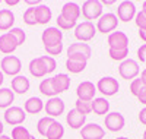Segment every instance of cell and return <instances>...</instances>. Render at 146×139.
I'll list each match as a JSON object with an SVG mask.
<instances>
[{
    "label": "cell",
    "mask_w": 146,
    "mask_h": 139,
    "mask_svg": "<svg viewBox=\"0 0 146 139\" xmlns=\"http://www.w3.org/2000/svg\"><path fill=\"white\" fill-rule=\"evenodd\" d=\"M80 13L88 22L94 19H100L102 16V3L98 0H86L80 7Z\"/></svg>",
    "instance_id": "obj_1"
},
{
    "label": "cell",
    "mask_w": 146,
    "mask_h": 139,
    "mask_svg": "<svg viewBox=\"0 0 146 139\" xmlns=\"http://www.w3.org/2000/svg\"><path fill=\"white\" fill-rule=\"evenodd\" d=\"M0 69H2L3 75H9V76H18L21 69H22V63L19 57L16 56H6L2 59L0 63Z\"/></svg>",
    "instance_id": "obj_2"
},
{
    "label": "cell",
    "mask_w": 146,
    "mask_h": 139,
    "mask_svg": "<svg viewBox=\"0 0 146 139\" xmlns=\"http://www.w3.org/2000/svg\"><path fill=\"white\" fill-rule=\"evenodd\" d=\"M95 34H96V27L92 22H88V21L76 25V28H75V37L82 43H86V41L92 40L95 37Z\"/></svg>",
    "instance_id": "obj_3"
},
{
    "label": "cell",
    "mask_w": 146,
    "mask_h": 139,
    "mask_svg": "<svg viewBox=\"0 0 146 139\" xmlns=\"http://www.w3.org/2000/svg\"><path fill=\"white\" fill-rule=\"evenodd\" d=\"M96 90H98L101 94H104L105 97H113L120 90V84L117 82V79L111 78V76H105L101 78L96 84Z\"/></svg>",
    "instance_id": "obj_4"
},
{
    "label": "cell",
    "mask_w": 146,
    "mask_h": 139,
    "mask_svg": "<svg viewBox=\"0 0 146 139\" xmlns=\"http://www.w3.org/2000/svg\"><path fill=\"white\" fill-rule=\"evenodd\" d=\"M118 73L123 79H135L139 75V63L133 59H126L121 61L118 67Z\"/></svg>",
    "instance_id": "obj_5"
},
{
    "label": "cell",
    "mask_w": 146,
    "mask_h": 139,
    "mask_svg": "<svg viewBox=\"0 0 146 139\" xmlns=\"http://www.w3.org/2000/svg\"><path fill=\"white\" fill-rule=\"evenodd\" d=\"M25 117H27L25 110L21 107H16V106H12V107L6 108V111H5V120L10 126H19L21 123H23Z\"/></svg>",
    "instance_id": "obj_6"
},
{
    "label": "cell",
    "mask_w": 146,
    "mask_h": 139,
    "mask_svg": "<svg viewBox=\"0 0 146 139\" xmlns=\"http://www.w3.org/2000/svg\"><path fill=\"white\" fill-rule=\"evenodd\" d=\"M118 25V18L114 13H105L98 19V23H96V29L102 34H108L113 32Z\"/></svg>",
    "instance_id": "obj_7"
},
{
    "label": "cell",
    "mask_w": 146,
    "mask_h": 139,
    "mask_svg": "<svg viewBox=\"0 0 146 139\" xmlns=\"http://www.w3.org/2000/svg\"><path fill=\"white\" fill-rule=\"evenodd\" d=\"M41 40H42L44 47H50V45L60 44V43H62V40H63V32L60 31L58 28H56V27H50V28H47L45 31H42Z\"/></svg>",
    "instance_id": "obj_8"
},
{
    "label": "cell",
    "mask_w": 146,
    "mask_h": 139,
    "mask_svg": "<svg viewBox=\"0 0 146 139\" xmlns=\"http://www.w3.org/2000/svg\"><path fill=\"white\" fill-rule=\"evenodd\" d=\"M135 16H136V6H135L133 2L124 0V2H121L118 5V7H117V18H118V21L129 22Z\"/></svg>",
    "instance_id": "obj_9"
},
{
    "label": "cell",
    "mask_w": 146,
    "mask_h": 139,
    "mask_svg": "<svg viewBox=\"0 0 146 139\" xmlns=\"http://www.w3.org/2000/svg\"><path fill=\"white\" fill-rule=\"evenodd\" d=\"M44 110L45 113L48 114V117H57V116H62L63 113H64V101L62 98H58V97H53L50 98L45 103L44 106Z\"/></svg>",
    "instance_id": "obj_10"
},
{
    "label": "cell",
    "mask_w": 146,
    "mask_h": 139,
    "mask_svg": "<svg viewBox=\"0 0 146 139\" xmlns=\"http://www.w3.org/2000/svg\"><path fill=\"white\" fill-rule=\"evenodd\" d=\"M105 128L110 130V132H118L123 129L124 126V117L121 113L118 111H113V113H108L105 116Z\"/></svg>",
    "instance_id": "obj_11"
},
{
    "label": "cell",
    "mask_w": 146,
    "mask_h": 139,
    "mask_svg": "<svg viewBox=\"0 0 146 139\" xmlns=\"http://www.w3.org/2000/svg\"><path fill=\"white\" fill-rule=\"evenodd\" d=\"M105 136V130L96 123L85 124L80 129V138L82 139H102Z\"/></svg>",
    "instance_id": "obj_12"
},
{
    "label": "cell",
    "mask_w": 146,
    "mask_h": 139,
    "mask_svg": "<svg viewBox=\"0 0 146 139\" xmlns=\"http://www.w3.org/2000/svg\"><path fill=\"white\" fill-rule=\"evenodd\" d=\"M95 92H96V86L89 81H85V82L79 84L76 88L78 100H82V101H92Z\"/></svg>",
    "instance_id": "obj_13"
},
{
    "label": "cell",
    "mask_w": 146,
    "mask_h": 139,
    "mask_svg": "<svg viewBox=\"0 0 146 139\" xmlns=\"http://www.w3.org/2000/svg\"><path fill=\"white\" fill-rule=\"evenodd\" d=\"M16 47L18 43L10 32H5L0 35V51L3 54H12L16 50Z\"/></svg>",
    "instance_id": "obj_14"
},
{
    "label": "cell",
    "mask_w": 146,
    "mask_h": 139,
    "mask_svg": "<svg viewBox=\"0 0 146 139\" xmlns=\"http://www.w3.org/2000/svg\"><path fill=\"white\" fill-rule=\"evenodd\" d=\"M110 48H129V37L124 32H111L108 35Z\"/></svg>",
    "instance_id": "obj_15"
},
{
    "label": "cell",
    "mask_w": 146,
    "mask_h": 139,
    "mask_svg": "<svg viewBox=\"0 0 146 139\" xmlns=\"http://www.w3.org/2000/svg\"><path fill=\"white\" fill-rule=\"evenodd\" d=\"M66 122L72 129H82L86 122V116L79 113L76 108H73L66 114Z\"/></svg>",
    "instance_id": "obj_16"
},
{
    "label": "cell",
    "mask_w": 146,
    "mask_h": 139,
    "mask_svg": "<svg viewBox=\"0 0 146 139\" xmlns=\"http://www.w3.org/2000/svg\"><path fill=\"white\" fill-rule=\"evenodd\" d=\"M51 84H53L54 91L57 94H62V92H66L70 88V78L66 73H58L51 78Z\"/></svg>",
    "instance_id": "obj_17"
},
{
    "label": "cell",
    "mask_w": 146,
    "mask_h": 139,
    "mask_svg": "<svg viewBox=\"0 0 146 139\" xmlns=\"http://www.w3.org/2000/svg\"><path fill=\"white\" fill-rule=\"evenodd\" d=\"M62 15L63 18H66L67 21H72V22H76L80 16V7L76 5V3H73V2H67L63 5L62 7Z\"/></svg>",
    "instance_id": "obj_18"
},
{
    "label": "cell",
    "mask_w": 146,
    "mask_h": 139,
    "mask_svg": "<svg viewBox=\"0 0 146 139\" xmlns=\"http://www.w3.org/2000/svg\"><path fill=\"white\" fill-rule=\"evenodd\" d=\"M91 53H92V50L88 44H85V43H75V44H70L69 48H67V57L69 56H82L85 59H89L91 57Z\"/></svg>",
    "instance_id": "obj_19"
},
{
    "label": "cell",
    "mask_w": 146,
    "mask_h": 139,
    "mask_svg": "<svg viewBox=\"0 0 146 139\" xmlns=\"http://www.w3.org/2000/svg\"><path fill=\"white\" fill-rule=\"evenodd\" d=\"M29 79L25 78L23 75H18V76H15L13 79H12V90H13V92L16 94H25L29 91Z\"/></svg>",
    "instance_id": "obj_20"
},
{
    "label": "cell",
    "mask_w": 146,
    "mask_h": 139,
    "mask_svg": "<svg viewBox=\"0 0 146 139\" xmlns=\"http://www.w3.org/2000/svg\"><path fill=\"white\" fill-rule=\"evenodd\" d=\"M51 9L47 5H38L35 7V18H36V23L41 25H47L51 21Z\"/></svg>",
    "instance_id": "obj_21"
},
{
    "label": "cell",
    "mask_w": 146,
    "mask_h": 139,
    "mask_svg": "<svg viewBox=\"0 0 146 139\" xmlns=\"http://www.w3.org/2000/svg\"><path fill=\"white\" fill-rule=\"evenodd\" d=\"M23 108H25V113H29V114H38L40 111L44 110V103L38 97H31L25 101Z\"/></svg>",
    "instance_id": "obj_22"
},
{
    "label": "cell",
    "mask_w": 146,
    "mask_h": 139,
    "mask_svg": "<svg viewBox=\"0 0 146 139\" xmlns=\"http://www.w3.org/2000/svg\"><path fill=\"white\" fill-rule=\"evenodd\" d=\"M13 23H15V15L12 13V10H9V9L0 10V31L12 29Z\"/></svg>",
    "instance_id": "obj_23"
},
{
    "label": "cell",
    "mask_w": 146,
    "mask_h": 139,
    "mask_svg": "<svg viewBox=\"0 0 146 139\" xmlns=\"http://www.w3.org/2000/svg\"><path fill=\"white\" fill-rule=\"evenodd\" d=\"M29 73L35 78H42L47 75V70L44 67V63L41 60V57H36V59H32L29 61Z\"/></svg>",
    "instance_id": "obj_24"
},
{
    "label": "cell",
    "mask_w": 146,
    "mask_h": 139,
    "mask_svg": "<svg viewBox=\"0 0 146 139\" xmlns=\"http://www.w3.org/2000/svg\"><path fill=\"white\" fill-rule=\"evenodd\" d=\"M108 110H110V103L104 97L92 100V111L95 113V114H98V116L108 114Z\"/></svg>",
    "instance_id": "obj_25"
},
{
    "label": "cell",
    "mask_w": 146,
    "mask_h": 139,
    "mask_svg": "<svg viewBox=\"0 0 146 139\" xmlns=\"http://www.w3.org/2000/svg\"><path fill=\"white\" fill-rule=\"evenodd\" d=\"M15 101V94L9 88H2L0 90V108H9L12 103Z\"/></svg>",
    "instance_id": "obj_26"
},
{
    "label": "cell",
    "mask_w": 146,
    "mask_h": 139,
    "mask_svg": "<svg viewBox=\"0 0 146 139\" xmlns=\"http://www.w3.org/2000/svg\"><path fill=\"white\" fill-rule=\"evenodd\" d=\"M64 135V128L62 123H58L57 120H54V123L50 126V129H48L45 138L47 139H62Z\"/></svg>",
    "instance_id": "obj_27"
},
{
    "label": "cell",
    "mask_w": 146,
    "mask_h": 139,
    "mask_svg": "<svg viewBox=\"0 0 146 139\" xmlns=\"http://www.w3.org/2000/svg\"><path fill=\"white\" fill-rule=\"evenodd\" d=\"M85 67H86V61H76L70 59L66 60V69L70 73H80L85 70Z\"/></svg>",
    "instance_id": "obj_28"
},
{
    "label": "cell",
    "mask_w": 146,
    "mask_h": 139,
    "mask_svg": "<svg viewBox=\"0 0 146 139\" xmlns=\"http://www.w3.org/2000/svg\"><path fill=\"white\" fill-rule=\"evenodd\" d=\"M53 123H54V119H53V117L45 116V117L40 119V122L36 123V130H38V133H40V135L45 136V135H47V132H48V129H50V126H51Z\"/></svg>",
    "instance_id": "obj_29"
},
{
    "label": "cell",
    "mask_w": 146,
    "mask_h": 139,
    "mask_svg": "<svg viewBox=\"0 0 146 139\" xmlns=\"http://www.w3.org/2000/svg\"><path fill=\"white\" fill-rule=\"evenodd\" d=\"M40 91L42 95H47V97H56L57 92L54 91V88H53V84H51V78L50 79H42L41 84H40Z\"/></svg>",
    "instance_id": "obj_30"
},
{
    "label": "cell",
    "mask_w": 146,
    "mask_h": 139,
    "mask_svg": "<svg viewBox=\"0 0 146 139\" xmlns=\"http://www.w3.org/2000/svg\"><path fill=\"white\" fill-rule=\"evenodd\" d=\"M31 133L23 126H15L12 129V139H31Z\"/></svg>",
    "instance_id": "obj_31"
},
{
    "label": "cell",
    "mask_w": 146,
    "mask_h": 139,
    "mask_svg": "<svg viewBox=\"0 0 146 139\" xmlns=\"http://www.w3.org/2000/svg\"><path fill=\"white\" fill-rule=\"evenodd\" d=\"M108 54L113 60H126L129 56V48H110Z\"/></svg>",
    "instance_id": "obj_32"
},
{
    "label": "cell",
    "mask_w": 146,
    "mask_h": 139,
    "mask_svg": "<svg viewBox=\"0 0 146 139\" xmlns=\"http://www.w3.org/2000/svg\"><path fill=\"white\" fill-rule=\"evenodd\" d=\"M145 90H146V86L143 85V82L140 79H133L131 81V84H130V92L135 95V97L139 98L145 92Z\"/></svg>",
    "instance_id": "obj_33"
},
{
    "label": "cell",
    "mask_w": 146,
    "mask_h": 139,
    "mask_svg": "<svg viewBox=\"0 0 146 139\" xmlns=\"http://www.w3.org/2000/svg\"><path fill=\"white\" fill-rule=\"evenodd\" d=\"M76 110L82 114H89L92 111V101H82V100H78L76 101Z\"/></svg>",
    "instance_id": "obj_34"
},
{
    "label": "cell",
    "mask_w": 146,
    "mask_h": 139,
    "mask_svg": "<svg viewBox=\"0 0 146 139\" xmlns=\"http://www.w3.org/2000/svg\"><path fill=\"white\" fill-rule=\"evenodd\" d=\"M23 22L29 27L36 23V18H35V7H28L25 12H23Z\"/></svg>",
    "instance_id": "obj_35"
},
{
    "label": "cell",
    "mask_w": 146,
    "mask_h": 139,
    "mask_svg": "<svg viewBox=\"0 0 146 139\" xmlns=\"http://www.w3.org/2000/svg\"><path fill=\"white\" fill-rule=\"evenodd\" d=\"M57 25H58V29H64V31H69V29H72V28H76V22L67 21V19L63 18L62 15L57 16Z\"/></svg>",
    "instance_id": "obj_36"
},
{
    "label": "cell",
    "mask_w": 146,
    "mask_h": 139,
    "mask_svg": "<svg viewBox=\"0 0 146 139\" xmlns=\"http://www.w3.org/2000/svg\"><path fill=\"white\" fill-rule=\"evenodd\" d=\"M41 60H42V63H44V67H45L47 73H51V72L56 70L57 63H56V60H54L51 56H41Z\"/></svg>",
    "instance_id": "obj_37"
},
{
    "label": "cell",
    "mask_w": 146,
    "mask_h": 139,
    "mask_svg": "<svg viewBox=\"0 0 146 139\" xmlns=\"http://www.w3.org/2000/svg\"><path fill=\"white\" fill-rule=\"evenodd\" d=\"M10 34L15 37V40H16L18 45H21V44L25 43L27 35H25V32H23V29H21V28H12V29H10Z\"/></svg>",
    "instance_id": "obj_38"
},
{
    "label": "cell",
    "mask_w": 146,
    "mask_h": 139,
    "mask_svg": "<svg viewBox=\"0 0 146 139\" xmlns=\"http://www.w3.org/2000/svg\"><path fill=\"white\" fill-rule=\"evenodd\" d=\"M135 22H136V25H137L139 31H145V29H146V15L143 13V12H139V13H136Z\"/></svg>",
    "instance_id": "obj_39"
},
{
    "label": "cell",
    "mask_w": 146,
    "mask_h": 139,
    "mask_svg": "<svg viewBox=\"0 0 146 139\" xmlns=\"http://www.w3.org/2000/svg\"><path fill=\"white\" fill-rule=\"evenodd\" d=\"M45 51L50 54V56H58L60 53L63 51V44H56V45H50V47H44Z\"/></svg>",
    "instance_id": "obj_40"
},
{
    "label": "cell",
    "mask_w": 146,
    "mask_h": 139,
    "mask_svg": "<svg viewBox=\"0 0 146 139\" xmlns=\"http://www.w3.org/2000/svg\"><path fill=\"white\" fill-rule=\"evenodd\" d=\"M137 57H139V60H140V61L146 63V44L140 45V48L137 50Z\"/></svg>",
    "instance_id": "obj_41"
},
{
    "label": "cell",
    "mask_w": 146,
    "mask_h": 139,
    "mask_svg": "<svg viewBox=\"0 0 146 139\" xmlns=\"http://www.w3.org/2000/svg\"><path fill=\"white\" fill-rule=\"evenodd\" d=\"M139 120H140V123H142V124H145V126H146V107L140 110V113H139Z\"/></svg>",
    "instance_id": "obj_42"
},
{
    "label": "cell",
    "mask_w": 146,
    "mask_h": 139,
    "mask_svg": "<svg viewBox=\"0 0 146 139\" xmlns=\"http://www.w3.org/2000/svg\"><path fill=\"white\" fill-rule=\"evenodd\" d=\"M139 103H140V104H145V106H146V90H145V92H143V94H142V95L139 97Z\"/></svg>",
    "instance_id": "obj_43"
},
{
    "label": "cell",
    "mask_w": 146,
    "mask_h": 139,
    "mask_svg": "<svg viewBox=\"0 0 146 139\" xmlns=\"http://www.w3.org/2000/svg\"><path fill=\"white\" fill-rule=\"evenodd\" d=\"M140 81H142L143 85L146 86V69H143V72H142V75H140Z\"/></svg>",
    "instance_id": "obj_44"
},
{
    "label": "cell",
    "mask_w": 146,
    "mask_h": 139,
    "mask_svg": "<svg viewBox=\"0 0 146 139\" xmlns=\"http://www.w3.org/2000/svg\"><path fill=\"white\" fill-rule=\"evenodd\" d=\"M139 37L146 43V29H145V31H139Z\"/></svg>",
    "instance_id": "obj_45"
},
{
    "label": "cell",
    "mask_w": 146,
    "mask_h": 139,
    "mask_svg": "<svg viewBox=\"0 0 146 139\" xmlns=\"http://www.w3.org/2000/svg\"><path fill=\"white\" fill-rule=\"evenodd\" d=\"M27 3H28V5H31V6H35V7L40 5V2H38V0H35V2H34V0H28Z\"/></svg>",
    "instance_id": "obj_46"
},
{
    "label": "cell",
    "mask_w": 146,
    "mask_h": 139,
    "mask_svg": "<svg viewBox=\"0 0 146 139\" xmlns=\"http://www.w3.org/2000/svg\"><path fill=\"white\" fill-rule=\"evenodd\" d=\"M19 2H18V0H13V2H10V0H6V5L7 6H15V5H18Z\"/></svg>",
    "instance_id": "obj_47"
},
{
    "label": "cell",
    "mask_w": 146,
    "mask_h": 139,
    "mask_svg": "<svg viewBox=\"0 0 146 139\" xmlns=\"http://www.w3.org/2000/svg\"><path fill=\"white\" fill-rule=\"evenodd\" d=\"M3 81H5V76H3V72H2V70H0V85H2V84H3Z\"/></svg>",
    "instance_id": "obj_48"
},
{
    "label": "cell",
    "mask_w": 146,
    "mask_h": 139,
    "mask_svg": "<svg viewBox=\"0 0 146 139\" xmlns=\"http://www.w3.org/2000/svg\"><path fill=\"white\" fill-rule=\"evenodd\" d=\"M3 129H5V126H3L2 122H0V135H3Z\"/></svg>",
    "instance_id": "obj_49"
},
{
    "label": "cell",
    "mask_w": 146,
    "mask_h": 139,
    "mask_svg": "<svg viewBox=\"0 0 146 139\" xmlns=\"http://www.w3.org/2000/svg\"><path fill=\"white\" fill-rule=\"evenodd\" d=\"M142 12L146 15V2H143V6H142Z\"/></svg>",
    "instance_id": "obj_50"
},
{
    "label": "cell",
    "mask_w": 146,
    "mask_h": 139,
    "mask_svg": "<svg viewBox=\"0 0 146 139\" xmlns=\"http://www.w3.org/2000/svg\"><path fill=\"white\" fill-rule=\"evenodd\" d=\"M113 0H107V2H102V5H113Z\"/></svg>",
    "instance_id": "obj_51"
},
{
    "label": "cell",
    "mask_w": 146,
    "mask_h": 139,
    "mask_svg": "<svg viewBox=\"0 0 146 139\" xmlns=\"http://www.w3.org/2000/svg\"><path fill=\"white\" fill-rule=\"evenodd\" d=\"M0 139H10V138L6 136V135H0Z\"/></svg>",
    "instance_id": "obj_52"
},
{
    "label": "cell",
    "mask_w": 146,
    "mask_h": 139,
    "mask_svg": "<svg viewBox=\"0 0 146 139\" xmlns=\"http://www.w3.org/2000/svg\"><path fill=\"white\" fill-rule=\"evenodd\" d=\"M142 139H146V130L143 132V138H142Z\"/></svg>",
    "instance_id": "obj_53"
},
{
    "label": "cell",
    "mask_w": 146,
    "mask_h": 139,
    "mask_svg": "<svg viewBox=\"0 0 146 139\" xmlns=\"http://www.w3.org/2000/svg\"><path fill=\"white\" fill-rule=\"evenodd\" d=\"M117 139H129V138H124V136H121V138H117Z\"/></svg>",
    "instance_id": "obj_54"
},
{
    "label": "cell",
    "mask_w": 146,
    "mask_h": 139,
    "mask_svg": "<svg viewBox=\"0 0 146 139\" xmlns=\"http://www.w3.org/2000/svg\"><path fill=\"white\" fill-rule=\"evenodd\" d=\"M31 139H36V138H35V136H31Z\"/></svg>",
    "instance_id": "obj_55"
}]
</instances>
